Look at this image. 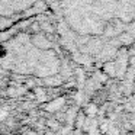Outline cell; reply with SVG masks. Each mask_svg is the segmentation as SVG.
<instances>
[{
  "label": "cell",
  "instance_id": "obj_2",
  "mask_svg": "<svg viewBox=\"0 0 135 135\" xmlns=\"http://www.w3.org/2000/svg\"><path fill=\"white\" fill-rule=\"evenodd\" d=\"M47 3V0H0V18L2 29H6L7 23L21 21L25 16H29Z\"/></svg>",
  "mask_w": 135,
  "mask_h": 135
},
{
  "label": "cell",
  "instance_id": "obj_1",
  "mask_svg": "<svg viewBox=\"0 0 135 135\" xmlns=\"http://www.w3.org/2000/svg\"><path fill=\"white\" fill-rule=\"evenodd\" d=\"M58 31L84 48L135 36V0H47Z\"/></svg>",
  "mask_w": 135,
  "mask_h": 135
}]
</instances>
